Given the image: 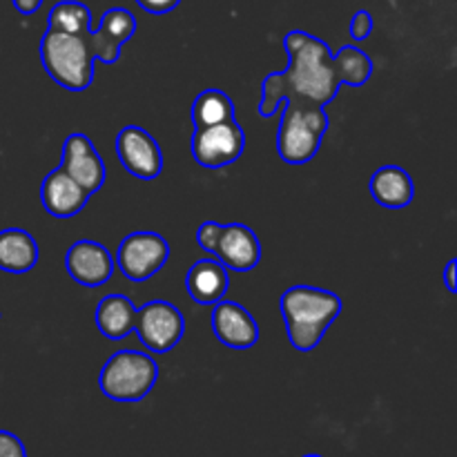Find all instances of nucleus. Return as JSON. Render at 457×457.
<instances>
[{"label": "nucleus", "mask_w": 457, "mask_h": 457, "mask_svg": "<svg viewBox=\"0 0 457 457\" xmlns=\"http://www.w3.org/2000/svg\"><path fill=\"white\" fill-rule=\"evenodd\" d=\"M328 129V116L324 105L286 98L281 107V123L277 129V152L288 165H303L315 159L324 134Z\"/></svg>", "instance_id": "20e7f679"}, {"label": "nucleus", "mask_w": 457, "mask_h": 457, "mask_svg": "<svg viewBox=\"0 0 457 457\" xmlns=\"http://www.w3.org/2000/svg\"><path fill=\"white\" fill-rule=\"evenodd\" d=\"M168 257L170 245L165 237H161L159 232L141 230L132 232L120 241L114 266H119L125 279L141 284L154 277L168 263Z\"/></svg>", "instance_id": "0eeeda50"}, {"label": "nucleus", "mask_w": 457, "mask_h": 457, "mask_svg": "<svg viewBox=\"0 0 457 457\" xmlns=\"http://www.w3.org/2000/svg\"><path fill=\"white\" fill-rule=\"evenodd\" d=\"M116 154L132 177L152 181L163 172V152L147 129L128 125L116 134Z\"/></svg>", "instance_id": "1a4fd4ad"}, {"label": "nucleus", "mask_w": 457, "mask_h": 457, "mask_svg": "<svg viewBox=\"0 0 457 457\" xmlns=\"http://www.w3.org/2000/svg\"><path fill=\"white\" fill-rule=\"evenodd\" d=\"M333 62L342 85L361 87L373 76V58L366 52H361L360 47H355V45H344L333 56Z\"/></svg>", "instance_id": "aec40b11"}, {"label": "nucleus", "mask_w": 457, "mask_h": 457, "mask_svg": "<svg viewBox=\"0 0 457 457\" xmlns=\"http://www.w3.org/2000/svg\"><path fill=\"white\" fill-rule=\"evenodd\" d=\"M214 254L228 270L250 272L262 262V244L245 223H228L221 228Z\"/></svg>", "instance_id": "ddd939ff"}, {"label": "nucleus", "mask_w": 457, "mask_h": 457, "mask_svg": "<svg viewBox=\"0 0 457 457\" xmlns=\"http://www.w3.org/2000/svg\"><path fill=\"white\" fill-rule=\"evenodd\" d=\"M303 457H321V455H317V453H308V455H303Z\"/></svg>", "instance_id": "c85d7f7f"}, {"label": "nucleus", "mask_w": 457, "mask_h": 457, "mask_svg": "<svg viewBox=\"0 0 457 457\" xmlns=\"http://www.w3.org/2000/svg\"><path fill=\"white\" fill-rule=\"evenodd\" d=\"M87 192L62 168L52 170L40 183V204L52 217L71 219L87 205Z\"/></svg>", "instance_id": "4468645a"}, {"label": "nucleus", "mask_w": 457, "mask_h": 457, "mask_svg": "<svg viewBox=\"0 0 457 457\" xmlns=\"http://www.w3.org/2000/svg\"><path fill=\"white\" fill-rule=\"evenodd\" d=\"M370 34H373V16L366 9H360L351 21V36L355 40H366Z\"/></svg>", "instance_id": "b1692460"}, {"label": "nucleus", "mask_w": 457, "mask_h": 457, "mask_svg": "<svg viewBox=\"0 0 457 457\" xmlns=\"http://www.w3.org/2000/svg\"><path fill=\"white\" fill-rule=\"evenodd\" d=\"M279 308L290 344L297 351L311 353L320 346L326 330L342 312V299L333 290L293 286L281 295Z\"/></svg>", "instance_id": "f03ea898"}, {"label": "nucleus", "mask_w": 457, "mask_h": 457, "mask_svg": "<svg viewBox=\"0 0 457 457\" xmlns=\"http://www.w3.org/2000/svg\"><path fill=\"white\" fill-rule=\"evenodd\" d=\"M245 150V132L239 123L212 125V128L195 129L192 134V156L199 165L208 170H219L241 159Z\"/></svg>", "instance_id": "6e6552de"}, {"label": "nucleus", "mask_w": 457, "mask_h": 457, "mask_svg": "<svg viewBox=\"0 0 457 457\" xmlns=\"http://www.w3.org/2000/svg\"><path fill=\"white\" fill-rule=\"evenodd\" d=\"M0 457H27L21 437L9 431H0Z\"/></svg>", "instance_id": "393cba45"}, {"label": "nucleus", "mask_w": 457, "mask_h": 457, "mask_svg": "<svg viewBox=\"0 0 457 457\" xmlns=\"http://www.w3.org/2000/svg\"><path fill=\"white\" fill-rule=\"evenodd\" d=\"M186 288L196 303L214 306L217 302L226 299L228 288H230V272L217 257L199 259L187 270Z\"/></svg>", "instance_id": "2eb2a0df"}, {"label": "nucleus", "mask_w": 457, "mask_h": 457, "mask_svg": "<svg viewBox=\"0 0 457 457\" xmlns=\"http://www.w3.org/2000/svg\"><path fill=\"white\" fill-rule=\"evenodd\" d=\"M212 330L219 342L232 351H248L259 342V326L248 308L228 299L214 303Z\"/></svg>", "instance_id": "f8f14e48"}, {"label": "nucleus", "mask_w": 457, "mask_h": 457, "mask_svg": "<svg viewBox=\"0 0 457 457\" xmlns=\"http://www.w3.org/2000/svg\"><path fill=\"white\" fill-rule=\"evenodd\" d=\"M47 29L85 36L92 31V12L79 0H61L49 12Z\"/></svg>", "instance_id": "412c9836"}, {"label": "nucleus", "mask_w": 457, "mask_h": 457, "mask_svg": "<svg viewBox=\"0 0 457 457\" xmlns=\"http://www.w3.org/2000/svg\"><path fill=\"white\" fill-rule=\"evenodd\" d=\"M98 29H101L112 43L123 47V45L132 38L134 31H137V18H134V13L129 12V9L112 7L103 13Z\"/></svg>", "instance_id": "4be33fe9"}, {"label": "nucleus", "mask_w": 457, "mask_h": 457, "mask_svg": "<svg viewBox=\"0 0 457 457\" xmlns=\"http://www.w3.org/2000/svg\"><path fill=\"white\" fill-rule=\"evenodd\" d=\"M65 270L79 286L98 288L114 275V257L103 244L79 239L67 250Z\"/></svg>", "instance_id": "9b49d317"}, {"label": "nucleus", "mask_w": 457, "mask_h": 457, "mask_svg": "<svg viewBox=\"0 0 457 457\" xmlns=\"http://www.w3.org/2000/svg\"><path fill=\"white\" fill-rule=\"evenodd\" d=\"M181 0H137L138 7L147 13H154V16H163V13L174 12L179 7Z\"/></svg>", "instance_id": "a878e982"}, {"label": "nucleus", "mask_w": 457, "mask_h": 457, "mask_svg": "<svg viewBox=\"0 0 457 457\" xmlns=\"http://www.w3.org/2000/svg\"><path fill=\"white\" fill-rule=\"evenodd\" d=\"M40 62L49 79L70 92H85L94 80V54L87 34L47 29L40 38Z\"/></svg>", "instance_id": "7ed1b4c3"}, {"label": "nucleus", "mask_w": 457, "mask_h": 457, "mask_svg": "<svg viewBox=\"0 0 457 457\" xmlns=\"http://www.w3.org/2000/svg\"><path fill=\"white\" fill-rule=\"evenodd\" d=\"M58 168L65 170L87 195H94L105 183V163L94 147L92 138L83 132H74L62 143V159Z\"/></svg>", "instance_id": "9d476101"}, {"label": "nucleus", "mask_w": 457, "mask_h": 457, "mask_svg": "<svg viewBox=\"0 0 457 457\" xmlns=\"http://www.w3.org/2000/svg\"><path fill=\"white\" fill-rule=\"evenodd\" d=\"M284 49L288 54V67L272 71L263 80L262 103L257 107L263 119L279 114L286 98L326 107L342 87L333 54L321 38L293 29L286 34Z\"/></svg>", "instance_id": "f257e3e1"}, {"label": "nucleus", "mask_w": 457, "mask_h": 457, "mask_svg": "<svg viewBox=\"0 0 457 457\" xmlns=\"http://www.w3.org/2000/svg\"><path fill=\"white\" fill-rule=\"evenodd\" d=\"M221 223L217 221H204L199 226V230H196V244H199L201 250H205V253H212L217 250V241H219V235H221Z\"/></svg>", "instance_id": "5701e85b"}, {"label": "nucleus", "mask_w": 457, "mask_h": 457, "mask_svg": "<svg viewBox=\"0 0 457 457\" xmlns=\"http://www.w3.org/2000/svg\"><path fill=\"white\" fill-rule=\"evenodd\" d=\"M13 7H16L18 13H22V16H31V13H36L40 9V4H43V0H12Z\"/></svg>", "instance_id": "bb28decb"}, {"label": "nucleus", "mask_w": 457, "mask_h": 457, "mask_svg": "<svg viewBox=\"0 0 457 457\" xmlns=\"http://www.w3.org/2000/svg\"><path fill=\"white\" fill-rule=\"evenodd\" d=\"M235 120V103L221 89H204L192 103V123L195 129Z\"/></svg>", "instance_id": "6ab92c4d"}, {"label": "nucleus", "mask_w": 457, "mask_h": 457, "mask_svg": "<svg viewBox=\"0 0 457 457\" xmlns=\"http://www.w3.org/2000/svg\"><path fill=\"white\" fill-rule=\"evenodd\" d=\"M134 330L147 351L154 355H165L181 342L186 333V320L174 303L156 299L137 308Z\"/></svg>", "instance_id": "423d86ee"}, {"label": "nucleus", "mask_w": 457, "mask_h": 457, "mask_svg": "<svg viewBox=\"0 0 457 457\" xmlns=\"http://www.w3.org/2000/svg\"><path fill=\"white\" fill-rule=\"evenodd\" d=\"M455 268H457V259H451L445 268V284L449 288V293H457V284H455Z\"/></svg>", "instance_id": "cd10ccee"}, {"label": "nucleus", "mask_w": 457, "mask_h": 457, "mask_svg": "<svg viewBox=\"0 0 457 457\" xmlns=\"http://www.w3.org/2000/svg\"><path fill=\"white\" fill-rule=\"evenodd\" d=\"M134 317H137V308L129 302V297L120 293L105 295L98 302L96 312H94V321L101 335H105L112 342H120L128 337L134 330Z\"/></svg>", "instance_id": "a211bd4d"}, {"label": "nucleus", "mask_w": 457, "mask_h": 457, "mask_svg": "<svg viewBox=\"0 0 457 457\" xmlns=\"http://www.w3.org/2000/svg\"><path fill=\"white\" fill-rule=\"evenodd\" d=\"M370 195L382 208L402 210L413 201V179L400 165H382L370 177Z\"/></svg>", "instance_id": "dca6fc26"}, {"label": "nucleus", "mask_w": 457, "mask_h": 457, "mask_svg": "<svg viewBox=\"0 0 457 457\" xmlns=\"http://www.w3.org/2000/svg\"><path fill=\"white\" fill-rule=\"evenodd\" d=\"M38 254V244L27 230H21V228L0 230V270L12 272V275L34 270Z\"/></svg>", "instance_id": "f3484780"}, {"label": "nucleus", "mask_w": 457, "mask_h": 457, "mask_svg": "<svg viewBox=\"0 0 457 457\" xmlns=\"http://www.w3.org/2000/svg\"><path fill=\"white\" fill-rule=\"evenodd\" d=\"M156 379H159V364L154 357L138 351H119L103 366L98 386L112 402L134 404L150 395Z\"/></svg>", "instance_id": "39448f33"}]
</instances>
